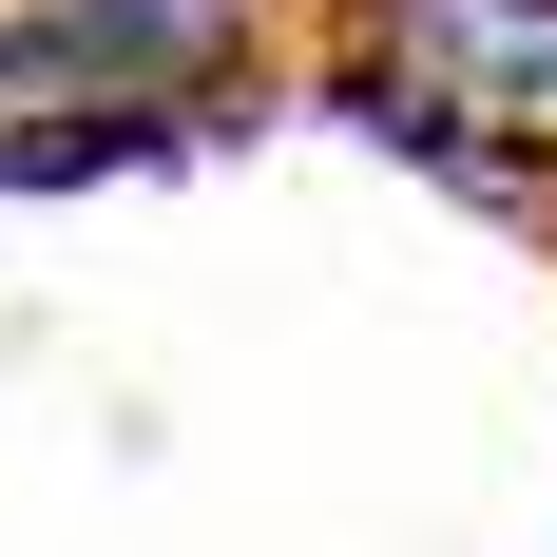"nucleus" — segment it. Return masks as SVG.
<instances>
[{
	"label": "nucleus",
	"mask_w": 557,
	"mask_h": 557,
	"mask_svg": "<svg viewBox=\"0 0 557 557\" xmlns=\"http://www.w3.org/2000/svg\"><path fill=\"white\" fill-rule=\"evenodd\" d=\"M308 77L461 212L557 231V0H308Z\"/></svg>",
	"instance_id": "f257e3e1"
}]
</instances>
